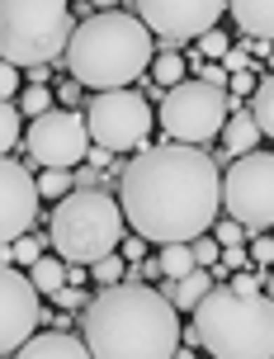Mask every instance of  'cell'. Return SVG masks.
<instances>
[{"mask_svg": "<svg viewBox=\"0 0 274 359\" xmlns=\"http://www.w3.org/2000/svg\"><path fill=\"white\" fill-rule=\"evenodd\" d=\"M29 156H34L43 170H71V165L90 161V123L71 114V109H48L43 118L29 123Z\"/></svg>", "mask_w": 274, "mask_h": 359, "instance_id": "30bf717a", "label": "cell"}, {"mask_svg": "<svg viewBox=\"0 0 274 359\" xmlns=\"http://www.w3.org/2000/svg\"><path fill=\"white\" fill-rule=\"evenodd\" d=\"M156 269H161L170 284H180V279H189V274H194V269H203V265L194 260V246H189V241H175V246H161Z\"/></svg>", "mask_w": 274, "mask_h": 359, "instance_id": "e0dca14e", "label": "cell"}, {"mask_svg": "<svg viewBox=\"0 0 274 359\" xmlns=\"http://www.w3.org/2000/svg\"><path fill=\"white\" fill-rule=\"evenodd\" d=\"M76 189H100V170L95 165H81L76 170Z\"/></svg>", "mask_w": 274, "mask_h": 359, "instance_id": "8d00e7d4", "label": "cell"}, {"mask_svg": "<svg viewBox=\"0 0 274 359\" xmlns=\"http://www.w3.org/2000/svg\"><path fill=\"white\" fill-rule=\"evenodd\" d=\"M15 359H95L85 336H71V331H53V336H34Z\"/></svg>", "mask_w": 274, "mask_h": 359, "instance_id": "5bb4252c", "label": "cell"}, {"mask_svg": "<svg viewBox=\"0 0 274 359\" xmlns=\"http://www.w3.org/2000/svg\"><path fill=\"white\" fill-rule=\"evenodd\" d=\"M15 90H19V67H15V62H5V67H0V95L15 100Z\"/></svg>", "mask_w": 274, "mask_h": 359, "instance_id": "1f68e13d", "label": "cell"}, {"mask_svg": "<svg viewBox=\"0 0 274 359\" xmlns=\"http://www.w3.org/2000/svg\"><path fill=\"white\" fill-rule=\"evenodd\" d=\"M123 203L109 198L104 189H76L57 203L53 213V236L57 255H67L71 265H95L123 246Z\"/></svg>", "mask_w": 274, "mask_h": 359, "instance_id": "5b68a950", "label": "cell"}, {"mask_svg": "<svg viewBox=\"0 0 274 359\" xmlns=\"http://www.w3.org/2000/svg\"><path fill=\"white\" fill-rule=\"evenodd\" d=\"M175 359H194V350H180V355H175Z\"/></svg>", "mask_w": 274, "mask_h": 359, "instance_id": "7bdbcfd3", "label": "cell"}, {"mask_svg": "<svg viewBox=\"0 0 274 359\" xmlns=\"http://www.w3.org/2000/svg\"><path fill=\"white\" fill-rule=\"evenodd\" d=\"M85 123H90L95 147H104V151H146L156 114L128 86V90H100L85 104Z\"/></svg>", "mask_w": 274, "mask_h": 359, "instance_id": "9c48e42d", "label": "cell"}, {"mask_svg": "<svg viewBox=\"0 0 274 359\" xmlns=\"http://www.w3.org/2000/svg\"><path fill=\"white\" fill-rule=\"evenodd\" d=\"M165 293H170V303L180 307V312H194V307H199L203 298L213 293V274H208V269H194L189 279H180V284H170Z\"/></svg>", "mask_w": 274, "mask_h": 359, "instance_id": "ac0fdd59", "label": "cell"}, {"mask_svg": "<svg viewBox=\"0 0 274 359\" xmlns=\"http://www.w3.org/2000/svg\"><path fill=\"white\" fill-rule=\"evenodd\" d=\"M251 114H256V123H260V133L265 137H274V72L260 81V90H256V104H251Z\"/></svg>", "mask_w": 274, "mask_h": 359, "instance_id": "44dd1931", "label": "cell"}, {"mask_svg": "<svg viewBox=\"0 0 274 359\" xmlns=\"http://www.w3.org/2000/svg\"><path fill=\"white\" fill-rule=\"evenodd\" d=\"M222 67H227V72H246V67H251V53H246V48H232V53L222 57Z\"/></svg>", "mask_w": 274, "mask_h": 359, "instance_id": "d590c367", "label": "cell"}, {"mask_svg": "<svg viewBox=\"0 0 274 359\" xmlns=\"http://www.w3.org/2000/svg\"><path fill=\"white\" fill-rule=\"evenodd\" d=\"M118 203L128 213L132 232L146 241L156 246L194 241L218 222L222 208L218 161L189 142L146 147L118 180Z\"/></svg>", "mask_w": 274, "mask_h": 359, "instance_id": "6da1fadb", "label": "cell"}, {"mask_svg": "<svg viewBox=\"0 0 274 359\" xmlns=\"http://www.w3.org/2000/svg\"><path fill=\"white\" fill-rule=\"evenodd\" d=\"M222 10L227 0H132V15L161 38V48H180L189 38L199 43L218 24Z\"/></svg>", "mask_w": 274, "mask_h": 359, "instance_id": "8fae6325", "label": "cell"}, {"mask_svg": "<svg viewBox=\"0 0 274 359\" xmlns=\"http://www.w3.org/2000/svg\"><path fill=\"white\" fill-rule=\"evenodd\" d=\"M71 34V0H0V48L15 67H48L67 57Z\"/></svg>", "mask_w": 274, "mask_h": 359, "instance_id": "8992f818", "label": "cell"}, {"mask_svg": "<svg viewBox=\"0 0 274 359\" xmlns=\"http://www.w3.org/2000/svg\"><path fill=\"white\" fill-rule=\"evenodd\" d=\"M19 114H24V109H19L15 100L0 104V151H5V156H15V147H19Z\"/></svg>", "mask_w": 274, "mask_h": 359, "instance_id": "7402d4cb", "label": "cell"}, {"mask_svg": "<svg viewBox=\"0 0 274 359\" xmlns=\"http://www.w3.org/2000/svg\"><path fill=\"white\" fill-rule=\"evenodd\" d=\"M29 279H34V284H38V293H48V298H57L62 288L71 284V269L62 265L57 255H43L38 265H29Z\"/></svg>", "mask_w": 274, "mask_h": 359, "instance_id": "d6986e66", "label": "cell"}, {"mask_svg": "<svg viewBox=\"0 0 274 359\" xmlns=\"http://www.w3.org/2000/svg\"><path fill=\"white\" fill-rule=\"evenodd\" d=\"M246 260L251 255L241 251V246H222V269H246Z\"/></svg>", "mask_w": 274, "mask_h": 359, "instance_id": "836d02e7", "label": "cell"}, {"mask_svg": "<svg viewBox=\"0 0 274 359\" xmlns=\"http://www.w3.org/2000/svg\"><path fill=\"white\" fill-rule=\"evenodd\" d=\"M237 29L256 43H274V0H227Z\"/></svg>", "mask_w": 274, "mask_h": 359, "instance_id": "9a60e30c", "label": "cell"}, {"mask_svg": "<svg viewBox=\"0 0 274 359\" xmlns=\"http://www.w3.org/2000/svg\"><path fill=\"white\" fill-rule=\"evenodd\" d=\"M222 208L251 236L274 232V151L232 156V165L222 170Z\"/></svg>", "mask_w": 274, "mask_h": 359, "instance_id": "ba28073f", "label": "cell"}, {"mask_svg": "<svg viewBox=\"0 0 274 359\" xmlns=\"http://www.w3.org/2000/svg\"><path fill=\"white\" fill-rule=\"evenodd\" d=\"M19 109H24L29 118H43V114L53 109V95H48V86H29V90H24V100H19Z\"/></svg>", "mask_w": 274, "mask_h": 359, "instance_id": "83f0119b", "label": "cell"}, {"mask_svg": "<svg viewBox=\"0 0 274 359\" xmlns=\"http://www.w3.org/2000/svg\"><path fill=\"white\" fill-rule=\"evenodd\" d=\"M270 274H246V269H237V279H232V288L237 293H260V284H265Z\"/></svg>", "mask_w": 274, "mask_h": 359, "instance_id": "d6a6232c", "label": "cell"}, {"mask_svg": "<svg viewBox=\"0 0 274 359\" xmlns=\"http://www.w3.org/2000/svg\"><path fill=\"white\" fill-rule=\"evenodd\" d=\"M213 236H218L222 246H241V236H251V232L241 227L237 217H218V222H213Z\"/></svg>", "mask_w": 274, "mask_h": 359, "instance_id": "f546056e", "label": "cell"}, {"mask_svg": "<svg viewBox=\"0 0 274 359\" xmlns=\"http://www.w3.org/2000/svg\"><path fill=\"white\" fill-rule=\"evenodd\" d=\"M95 5H100V10H118V0H95Z\"/></svg>", "mask_w": 274, "mask_h": 359, "instance_id": "60d3db41", "label": "cell"}, {"mask_svg": "<svg viewBox=\"0 0 274 359\" xmlns=\"http://www.w3.org/2000/svg\"><path fill=\"white\" fill-rule=\"evenodd\" d=\"M38 198H43L38 180L15 156H5V165H0V232H5V246L29 236V227L38 217Z\"/></svg>", "mask_w": 274, "mask_h": 359, "instance_id": "4fadbf2b", "label": "cell"}, {"mask_svg": "<svg viewBox=\"0 0 274 359\" xmlns=\"http://www.w3.org/2000/svg\"><path fill=\"white\" fill-rule=\"evenodd\" d=\"M227 90H232V95H251V90H260V86H256V76H251V72H232V86H227Z\"/></svg>", "mask_w": 274, "mask_h": 359, "instance_id": "e575fe53", "label": "cell"}, {"mask_svg": "<svg viewBox=\"0 0 274 359\" xmlns=\"http://www.w3.org/2000/svg\"><path fill=\"white\" fill-rule=\"evenodd\" d=\"M227 53H232V38L222 34V29H208V34L199 38V57H208V62H222Z\"/></svg>", "mask_w": 274, "mask_h": 359, "instance_id": "4316f807", "label": "cell"}, {"mask_svg": "<svg viewBox=\"0 0 274 359\" xmlns=\"http://www.w3.org/2000/svg\"><path fill=\"white\" fill-rule=\"evenodd\" d=\"M156 62V38L132 10H95L85 24H76L67 67L71 81L100 90H128Z\"/></svg>", "mask_w": 274, "mask_h": 359, "instance_id": "3957f363", "label": "cell"}, {"mask_svg": "<svg viewBox=\"0 0 274 359\" xmlns=\"http://www.w3.org/2000/svg\"><path fill=\"white\" fill-rule=\"evenodd\" d=\"M123 255H128V260H142L146 255V236H128V241H123Z\"/></svg>", "mask_w": 274, "mask_h": 359, "instance_id": "74e56055", "label": "cell"}, {"mask_svg": "<svg viewBox=\"0 0 274 359\" xmlns=\"http://www.w3.org/2000/svg\"><path fill=\"white\" fill-rule=\"evenodd\" d=\"M90 298H95V293H85V288L67 284V288H62V293H57V298H53V303L62 307V312H85V307H90Z\"/></svg>", "mask_w": 274, "mask_h": 359, "instance_id": "f1b7e54d", "label": "cell"}, {"mask_svg": "<svg viewBox=\"0 0 274 359\" xmlns=\"http://www.w3.org/2000/svg\"><path fill=\"white\" fill-rule=\"evenodd\" d=\"M180 307L161 288L123 279L100 288L81 312V336L95 359H175L180 355Z\"/></svg>", "mask_w": 274, "mask_h": 359, "instance_id": "7a4b0ae2", "label": "cell"}, {"mask_svg": "<svg viewBox=\"0 0 274 359\" xmlns=\"http://www.w3.org/2000/svg\"><path fill=\"white\" fill-rule=\"evenodd\" d=\"M260 123L256 114H246V109H232V118H227V128H222V147L232 151V156H246V151H260Z\"/></svg>", "mask_w": 274, "mask_h": 359, "instance_id": "2e32d148", "label": "cell"}, {"mask_svg": "<svg viewBox=\"0 0 274 359\" xmlns=\"http://www.w3.org/2000/svg\"><path fill=\"white\" fill-rule=\"evenodd\" d=\"M38 284L29 279V274H19V265H5V274H0V350L5 355H19L24 345H29V336H34L38 326Z\"/></svg>", "mask_w": 274, "mask_h": 359, "instance_id": "7c38bea8", "label": "cell"}, {"mask_svg": "<svg viewBox=\"0 0 274 359\" xmlns=\"http://www.w3.org/2000/svg\"><path fill=\"white\" fill-rule=\"evenodd\" d=\"M95 284L100 288H114V284H123V255H104V260H95Z\"/></svg>", "mask_w": 274, "mask_h": 359, "instance_id": "d4e9b609", "label": "cell"}, {"mask_svg": "<svg viewBox=\"0 0 274 359\" xmlns=\"http://www.w3.org/2000/svg\"><path fill=\"white\" fill-rule=\"evenodd\" d=\"M189 246H194V260H199L203 269H213V265H222V241L218 236H194V241H189Z\"/></svg>", "mask_w": 274, "mask_h": 359, "instance_id": "484cf974", "label": "cell"}, {"mask_svg": "<svg viewBox=\"0 0 274 359\" xmlns=\"http://www.w3.org/2000/svg\"><path fill=\"white\" fill-rule=\"evenodd\" d=\"M43 255H38V241L34 236H19V241H10L5 246V265H38Z\"/></svg>", "mask_w": 274, "mask_h": 359, "instance_id": "cb8c5ba5", "label": "cell"}, {"mask_svg": "<svg viewBox=\"0 0 274 359\" xmlns=\"http://www.w3.org/2000/svg\"><path fill=\"white\" fill-rule=\"evenodd\" d=\"M237 109V95L222 86H208V81H184V86L165 90L161 109H156V123L165 128L170 142H189L199 147L208 137H222V128Z\"/></svg>", "mask_w": 274, "mask_h": 359, "instance_id": "52a82bcc", "label": "cell"}, {"mask_svg": "<svg viewBox=\"0 0 274 359\" xmlns=\"http://www.w3.org/2000/svg\"><path fill=\"white\" fill-rule=\"evenodd\" d=\"M184 72H189V67H184V57L175 53V48H161V53H156V62H151V81H156L161 90L184 86Z\"/></svg>", "mask_w": 274, "mask_h": 359, "instance_id": "ffe728a7", "label": "cell"}, {"mask_svg": "<svg viewBox=\"0 0 274 359\" xmlns=\"http://www.w3.org/2000/svg\"><path fill=\"white\" fill-rule=\"evenodd\" d=\"M251 260H256V265H265V269L274 265V236H270V232L251 241Z\"/></svg>", "mask_w": 274, "mask_h": 359, "instance_id": "4dcf8cb0", "label": "cell"}, {"mask_svg": "<svg viewBox=\"0 0 274 359\" xmlns=\"http://www.w3.org/2000/svg\"><path fill=\"white\" fill-rule=\"evenodd\" d=\"M38 189H43V198L62 203L67 194H76V175L71 170H43V175H38Z\"/></svg>", "mask_w": 274, "mask_h": 359, "instance_id": "603a6c76", "label": "cell"}, {"mask_svg": "<svg viewBox=\"0 0 274 359\" xmlns=\"http://www.w3.org/2000/svg\"><path fill=\"white\" fill-rule=\"evenodd\" d=\"M184 336L213 359H274V298L218 284L194 307V326Z\"/></svg>", "mask_w": 274, "mask_h": 359, "instance_id": "277c9868", "label": "cell"}, {"mask_svg": "<svg viewBox=\"0 0 274 359\" xmlns=\"http://www.w3.org/2000/svg\"><path fill=\"white\" fill-rule=\"evenodd\" d=\"M265 293H270V298H274V269H270V279H265Z\"/></svg>", "mask_w": 274, "mask_h": 359, "instance_id": "b9f144b4", "label": "cell"}, {"mask_svg": "<svg viewBox=\"0 0 274 359\" xmlns=\"http://www.w3.org/2000/svg\"><path fill=\"white\" fill-rule=\"evenodd\" d=\"M29 81L34 86H48V67H29Z\"/></svg>", "mask_w": 274, "mask_h": 359, "instance_id": "ab89813d", "label": "cell"}, {"mask_svg": "<svg viewBox=\"0 0 274 359\" xmlns=\"http://www.w3.org/2000/svg\"><path fill=\"white\" fill-rule=\"evenodd\" d=\"M62 100H67V104H76V100H81V81H71V86H62Z\"/></svg>", "mask_w": 274, "mask_h": 359, "instance_id": "f35d334b", "label": "cell"}]
</instances>
